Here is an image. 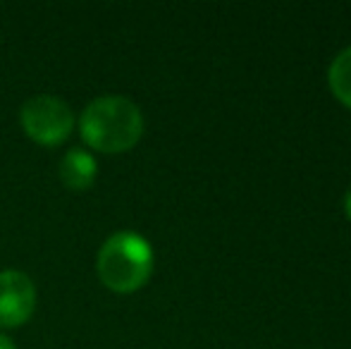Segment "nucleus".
<instances>
[{
    "instance_id": "2",
    "label": "nucleus",
    "mask_w": 351,
    "mask_h": 349,
    "mask_svg": "<svg viewBox=\"0 0 351 349\" xmlns=\"http://www.w3.org/2000/svg\"><path fill=\"white\" fill-rule=\"evenodd\" d=\"M98 278L112 292H136L153 273V249L146 237L122 230L106 239L96 258Z\"/></svg>"
},
{
    "instance_id": "1",
    "label": "nucleus",
    "mask_w": 351,
    "mask_h": 349,
    "mask_svg": "<svg viewBox=\"0 0 351 349\" xmlns=\"http://www.w3.org/2000/svg\"><path fill=\"white\" fill-rule=\"evenodd\" d=\"M84 141L103 154H120L141 139L143 115L127 96H98L84 108L79 117Z\"/></svg>"
},
{
    "instance_id": "3",
    "label": "nucleus",
    "mask_w": 351,
    "mask_h": 349,
    "mask_svg": "<svg viewBox=\"0 0 351 349\" xmlns=\"http://www.w3.org/2000/svg\"><path fill=\"white\" fill-rule=\"evenodd\" d=\"M19 122L34 141L56 146L72 134L74 112L62 98L41 93V96H32L29 101H24L19 110Z\"/></svg>"
},
{
    "instance_id": "8",
    "label": "nucleus",
    "mask_w": 351,
    "mask_h": 349,
    "mask_svg": "<svg viewBox=\"0 0 351 349\" xmlns=\"http://www.w3.org/2000/svg\"><path fill=\"white\" fill-rule=\"evenodd\" d=\"M344 213H347V218L351 223V189L347 191V196H344Z\"/></svg>"
},
{
    "instance_id": "7",
    "label": "nucleus",
    "mask_w": 351,
    "mask_h": 349,
    "mask_svg": "<svg viewBox=\"0 0 351 349\" xmlns=\"http://www.w3.org/2000/svg\"><path fill=\"white\" fill-rule=\"evenodd\" d=\"M0 349H17V347H14V342L10 340L8 335H3V333H0Z\"/></svg>"
},
{
    "instance_id": "5",
    "label": "nucleus",
    "mask_w": 351,
    "mask_h": 349,
    "mask_svg": "<svg viewBox=\"0 0 351 349\" xmlns=\"http://www.w3.org/2000/svg\"><path fill=\"white\" fill-rule=\"evenodd\" d=\"M98 163L93 158V154H88L86 149H70L62 156L60 165H58V175H60L62 184L70 186L74 191L88 189L96 180Z\"/></svg>"
},
{
    "instance_id": "6",
    "label": "nucleus",
    "mask_w": 351,
    "mask_h": 349,
    "mask_svg": "<svg viewBox=\"0 0 351 349\" xmlns=\"http://www.w3.org/2000/svg\"><path fill=\"white\" fill-rule=\"evenodd\" d=\"M328 82L332 88L335 98L339 103H344L347 108H351V46L344 48L337 58L332 60L328 72Z\"/></svg>"
},
{
    "instance_id": "4",
    "label": "nucleus",
    "mask_w": 351,
    "mask_h": 349,
    "mask_svg": "<svg viewBox=\"0 0 351 349\" xmlns=\"http://www.w3.org/2000/svg\"><path fill=\"white\" fill-rule=\"evenodd\" d=\"M36 306V287L22 270L0 273V328H17L29 321Z\"/></svg>"
}]
</instances>
